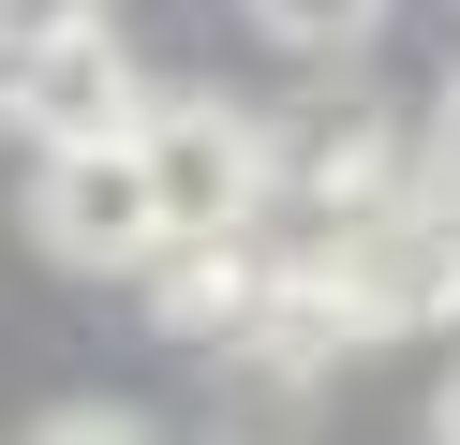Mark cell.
Masks as SVG:
<instances>
[{"mask_svg":"<svg viewBox=\"0 0 460 445\" xmlns=\"http://www.w3.org/2000/svg\"><path fill=\"white\" fill-rule=\"evenodd\" d=\"M327 282L357 297L371 342H401V326H460V193H446V178H430V208L357 193V208L327 223Z\"/></svg>","mask_w":460,"mask_h":445,"instance_id":"cell-1","label":"cell"},{"mask_svg":"<svg viewBox=\"0 0 460 445\" xmlns=\"http://www.w3.org/2000/svg\"><path fill=\"white\" fill-rule=\"evenodd\" d=\"M430 431H446V445H460V371H446V401H430Z\"/></svg>","mask_w":460,"mask_h":445,"instance_id":"cell-8","label":"cell"},{"mask_svg":"<svg viewBox=\"0 0 460 445\" xmlns=\"http://www.w3.org/2000/svg\"><path fill=\"white\" fill-rule=\"evenodd\" d=\"M252 30L297 45V59H357L371 30H386V0H252Z\"/></svg>","mask_w":460,"mask_h":445,"instance_id":"cell-5","label":"cell"},{"mask_svg":"<svg viewBox=\"0 0 460 445\" xmlns=\"http://www.w3.org/2000/svg\"><path fill=\"white\" fill-rule=\"evenodd\" d=\"M430 178L460 193V75H446V119H430Z\"/></svg>","mask_w":460,"mask_h":445,"instance_id":"cell-6","label":"cell"},{"mask_svg":"<svg viewBox=\"0 0 460 445\" xmlns=\"http://www.w3.org/2000/svg\"><path fill=\"white\" fill-rule=\"evenodd\" d=\"M31 237L60 267H149L164 237V178H149V134H75V148H45V178H31Z\"/></svg>","mask_w":460,"mask_h":445,"instance_id":"cell-2","label":"cell"},{"mask_svg":"<svg viewBox=\"0 0 460 445\" xmlns=\"http://www.w3.org/2000/svg\"><path fill=\"white\" fill-rule=\"evenodd\" d=\"M60 15H90V0H0V30H60Z\"/></svg>","mask_w":460,"mask_h":445,"instance_id":"cell-7","label":"cell"},{"mask_svg":"<svg viewBox=\"0 0 460 445\" xmlns=\"http://www.w3.org/2000/svg\"><path fill=\"white\" fill-rule=\"evenodd\" d=\"M134 134H149V178H164V223H179V237H238V223H268L282 148L252 134L238 104H208V89H164Z\"/></svg>","mask_w":460,"mask_h":445,"instance_id":"cell-3","label":"cell"},{"mask_svg":"<svg viewBox=\"0 0 460 445\" xmlns=\"http://www.w3.org/2000/svg\"><path fill=\"white\" fill-rule=\"evenodd\" d=\"M0 119L31 148H75V134H134L149 89H134L104 15H60V30H0Z\"/></svg>","mask_w":460,"mask_h":445,"instance_id":"cell-4","label":"cell"}]
</instances>
